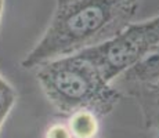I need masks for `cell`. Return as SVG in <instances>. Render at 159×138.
I'll use <instances>...</instances> for the list:
<instances>
[{"label":"cell","mask_w":159,"mask_h":138,"mask_svg":"<svg viewBox=\"0 0 159 138\" xmlns=\"http://www.w3.org/2000/svg\"><path fill=\"white\" fill-rule=\"evenodd\" d=\"M100 120L101 118L97 113L80 109L68 115L66 126L73 138H97L100 131Z\"/></svg>","instance_id":"6"},{"label":"cell","mask_w":159,"mask_h":138,"mask_svg":"<svg viewBox=\"0 0 159 138\" xmlns=\"http://www.w3.org/2000/svg\"><path fill=\"white\" fill-rule=\"evenodd\" d=\"M17 102V91L0 75V130Z\"/></svg>","instance_id":"7"},{"label":"cell","mask_w":159,"mask_h":138,"mask_svg":"<svg viewBox=\"0 0 159 138\" xmlns=\"http://www.w3.org/2000/svg\"><path fill=\"white\" fill-rule=\"evenodd\" d=\"M44 138H73L72 133L69 131L68 126L61 122H56V123L50 124L44 131Z\"/></svg>","instance_id":"8"},{"label":"cell","mask_w":159,"mask_h":138,"mask_svg":"<svg viewBox=\"0 0 159 138\" xmlns=\"http://www.w3.org/2000/svg\"><path fill=\"white\" fill-rule=\"evenodd\" d=\"M157 82H159V46L141 55L112 83L122 86L125 90L131 86H145Z\"/></svg>","instance_id":"4"},{"label":"cell","mask_w":159,"mask_h":138,"mask_svg":"<svg viewBox=\"0 0 159 138\" xmlns=\"http://www.w3.org/2000/svg\"><path fill=\"white\" fill-rule=\"evenodd\" d=\"M139 105L145 128L155 133L154 138H159V82L145 86H131L125 88Z\"/></svg>","instance_id":"5"},{"label":"cell","mask_w":159,"mask_h":138,"mask_svg":"<svg viewBox=\"0 0 159 138\" xmlns=\"http://www.w3.org/2000/svg\"><path fill=\"white\" fill-rule=\"evenodd\" d=\"M157 46H159V15L143 22H130L112 39L80 51V54L97 66L107 80L114 82L125 69Z\"/></svg>","instance_id":"3"},{"label":"cell","mask_w":159,"mask_h":138,"mask_svg":"<svg viewBox=\"0 0 159 138\" xmlns=\"http://www.w3.org/2000/svg\"><path fill=\"white\" fill-rule=\"evenodd\" d=\"M3 11H4V0H0V24H2Z\"/></svg>","instance_id":"9"},{"label":"cell","mask_w":159,"mask_h":138,"mask_svg":"<svg viewBox=\"0 0 159 138\" xmlns=\"http://www.w3.org/2000/svg\"><path fill=\"white\" fill-rule=\"evenodd\" d=\"M141 0H57L47 29L21 65L25 69L112 39L137 15Z\"/></svg>","instance_id":"1"},{"label":"cell","mask_w":159,"mask_h":138,"mask_svg":"<svg viewBox=\"0 0 159 138\" xmlns=\"http://www.w3.org/2000/svg\"><path fill=\"white\" fill-rule=\"evenodd\" d=\"M38 80L48 102L61 115L87 109L105 118L123 94L80 53L54 58L38 66Z\"/></svg>","instance_id":"2"}]
</instances>
